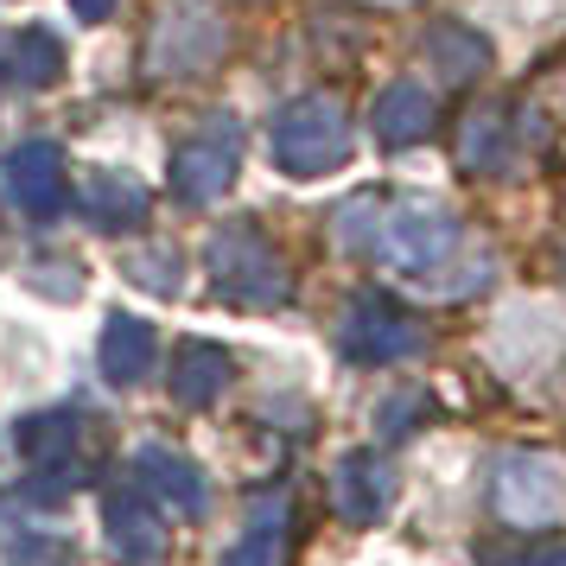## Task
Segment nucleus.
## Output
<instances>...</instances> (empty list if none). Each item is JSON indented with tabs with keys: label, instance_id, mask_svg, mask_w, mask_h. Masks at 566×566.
<instances>
[{
	"label": "nucleus",
	"instance_id": "obj_1",
	"mask_svg": "<svg viewBox=\"0 0 566 566\" xmlns=\"http://www.w3.org/2000/svg\"><path fill=\"white\" fill-rule=\"evenodd\" d=\"M337 242L363 261H382L388 274L433 293H471L490 281V261L471 255V235L446 205L433 198H388V191H363L332 217Z\"/></svg>",
	"mask_w": 566,
	"mask_h": 566
},
{
	"label": "nucleus",
	"instance_id": "obj_2",
	"mask_svg": "<svg viewBox=\"0 0 566 566\" xmlns=\"http://www.w3.org/2000/svg\"><path fill=\"white\" fill-rule=\"evenodd\" d=\"M205 274L217 286V300H230L242 312H274L293 300V274H286L281 249L268 242L255 223H223L205 242Z\"/></svg>",
	"mask_w": 566,
	"mask_h": 566
},
{
	"label": "nucleus",
	"instance_id": "obj_3",
	"mask_svg": "<svg viewBox=\"0 0 566 566\" xmlns=\"http://www.w3.org/2000/svg\"><path fill=\"white\" fill-rule=\"evenodd\" d=\"M268 159L286 179H325L350 159V115L332 96H293L268 128Z\"/></svg>",
	"mask_w": 566,
	"mask_h": 566
},
{
	"label": "nucleus",
	"instance_id": "obj_4",
	"mask_svg": "<svg viewBox=\"0 0 566 566\" xmlns=\"http://www.w3.org/2000/svg\"><path fill=\"white\" fill-rule=\"evenodd\" d=\"M490 510L496 522H510L515 535L554 528L566 515V459L560 452H528L515 446L490 464Z\"/></svg>",
	"mask_w": 566,
	"mask_h": 566
},
{
	"label": "nucleus",
	"instance_id": "obj_5",
	"mask_svg": "<svg viewBox=\"0 0 566 566\" xmlns=\"http://www.w3.org/2000/svg\"><path fill=\"white\" fill-rule=\"evenodd\" d=\"M337 350L363 369H388V363H408L427 350V325L388 293H357L337 325Z\"/></svg>",
	"mask_w": 566,
	"mask_h": 566
},
{
	"label": "nucleus",
	"instance_id": "obj_6",
	"mask_svg": "<svg viewBox=\"0 0 566 566\" xmlns=\"http://www.w3.org/2000/svg\"><path fill=\"white\" fill-rule=\"evenodd\" d=\"M242 172V122L235 115H205L172 154V198L179 205H217Z\"/></svg>",
	"mask_w": 566,
	"mask_h": 566
},
{
	"label": "nucleus",
	"instance_id": "obj_7",
	"mask_svg": "<svg viewBox=\"0 0 566 566\" xmlns=\"http://www.w3.org/2000/svg\"><path fill=\"white\" fill-rule=\"evenodd\" d=\"M223 45H230L223 13H210L205 0H179L147 32V71L154 77H198V71H210L223 57Z\"/></svg>",
	"mask_w": 566,
	"mask_h": 566
},
{
	"label": "nucleus",
	"instance_id": "obj_8",
	"mask_svg": "<svg viewBox=\"0 0 566 566\" xmlns=\"http://www.w3.org/2000/svg\"><path fill=\"white\" fill-rule=\"evenodd\" d=\"M395 503V464L382 452H344L332 471V510L350 528H376Z\"/></svg>",
	"mask_w": 566,
	"mask_h": 566
},
{
	"label": "nucleus",
	"instance_id": "obj_9",
	"mask_svg": "<svg viewBox=\"0 0 566 566\" xmlns=\"http://www.w3.org/2000/svg\"><path fill=\"white\" fill-rule=\"evenodd\" d=\"M103 541L122 566H154L166 554V522L140 490H108L103 496Z\"/></svg>",
	"mask_w": 566,
	"mask_h": 566
},
{
	"label": "nucleus",
	"instance_id": "obj_10",
	"mask_svg": "<svg viewBox=\"0 0 566 566\" xmlns=\"http://www.w3.org/2000/svg\"><path fill=\"white\" fill-rule=\"evenodd\" d=\"M0 179H7V198L27 217H57L64 210V154L52 140H20L0 166Z\"/></svg>",
	"mask_w": 566,
	"mask_h": 566
},
{
	"label": "nucleus",
	"instance_id": "obj_11",
	"mask_svg": "<svg viewBox=\"0 0 566 566\" xmlns=\"http://www.w3.org/2000/svg\"><path fill=\"white\" fill-rule=\"evenodd\" d=\"M369 128H376V140L382 147H420L427 134L439 128V103H433V90L420 77H395L369 103Z\"/></svg>",
	"mask_w": 566,
	"mask_h": 566
},
{
	"label": "nucleus",
	"instance_id": "obj_12",
	"mask_svg": "<svg viewBox=\"0 0 566 566\" xmlns=\"http://www.w3.org/2000/svg\"><path fill=\"white\" fill-rule=\"evenodd\" d=\"M134 478L154 490V496H166L179 515H205L210 510L205 471L185 459V452H172V446H140V452H134Z\"/></svg>",
	"mask_w": 566,
	"mask_h": 566
},
{
	"label": "nucleus",
	"instance_id": "obj_13",
	"mask_svg": "<svg viewBox=\"0 0 566 566\" xmlns=\"http://www.w3.org/2000/svg\"><path fill=\"white\" fill-rule=\"evenodd\" d=\"M230 382H235L230 350L210 344V337H185L179 357H172V401L179 408H210V401H223Z\"/></svg>",
	"mask_w": 566,
	"mask_h": 566
},
{
	"label": "nucleus",
	"instance_id": "obj_14",
	"mask_svg": "<svg viewBox=\"0 0 566 566\" xmlns=\"http://www.w3.org/2000/svg\"><path fill=\"white\" fill-rule=\"evenodd\" d=\"M515 154H522V140H515V122L503 108H471L459 128V166L464 172H478V179H503L515 172Z\"/></svg>",
	"mask_w": 566,
	"mask_h": 566
},
{
	"label": "nucleus",
	"instance_id": "obj_15",
	"mask_svg": "<svg viewBox=\"0 0 566 566\" xmlns=\"http://www.w3.org/2000/svg\"><path fill=\"white\" fill-rule=\"evenodd\" d=\"M154 350H159V337H154L147 318H134V312H108V318H103V344H96L103 382L134 388L147 369H154Z\"/></svg>",
	"mask_w": 566,
	"mask_h": 566
},
{
	"label": "nucleus",
	"instance_id": "obj_16",
	"mask_svg": "<svg viewBox=\"0 0 566 566\" xmlns=\"http://www.w3.org/2000/svg\"><path fill=\"white\" fill-rule=\"evenodd\" d=\"M515 140L535 147V154H566V64L541 71L522 96V115H515Z\"/></svg>",
	"mask_w": 566,
	"mask_h": 566
},
{
	"label": "nucleus",
	"instance_id": "obj_17",
	"mask_svg": "<svg viewBox=\"0 0 566 566\" xmlns=\"http://www.w3.org/2000/svg\"><path fill=\"white\" fill-rule=\"evenodd\" d=\"M147 185L128 179V172H96V179L83 185V217L96 223V230H134V223H147Z\"/></svg>",
	"mask_w": 566,
	"mask_h": 566
},
{
	"label": "nucleus",
	"instance_id": "obj_18",
	"mask_svg": "<svg viewBox=\"0 0 566 566\" xmlns=\"http://www.w3.org/2000/svg\"><path fill=\"white\" fill-rule=\"evenodd\" d=\"M427 57L446 83H471L490 71V39L459 27V20H439V27H427Z\"/></svg>",
	"mask_w": 566,
	"mask_h": 566
},
{
	"label": "nucleus",
	"instance_id": "obj_19",
	"mask_svg": "<svg viewBox=\"0 0 566 566\" xmlns=\"http://www.w3.org/2000/svg\"><path fill=\"white\" fill-rule=\"evenodd\" d=\"M7 71H13V83H27V90H52L64 77V39L52 27H20L7 39Z\"/></svg>",
	"mask_w": 566,
	"mask_h": 566
},
{
	"label": "nucleus",
	"instance_id": "obj_20",
	"mask_svg": "<svg viewBox=\"0 0 566 566\" xmlns=\"http://www.w3.org/2000/svg\"><path fill=\"white\" fill-rule=\"evenodd\" d=\"M281 541H286V496H261L249 510V528L235 535V547L223 554V566H281Z\"/></svg>",
	"mask_w": 566,
	"mask_h": 566
},
{
	"label": "nucleus",
	"instance_id": "obj_21",
	"mask_svg": "<svg viewBox=\"0 0 566 566\" xmlns=\"http://www.w3.org/2000/svg\"><path fill=\"white\" fill-rule=\"evenodd\" d=\"M20 452L32 459V471L71 464V452H77V413H71V408L27 413V420H20Z\"/></svg>",
	"mask_w": 566,
	"mask_h": 566
},
{
	"label": "nucleus",
	"instance_id": "obj_22",
	"mask_svg": "<svg viewBox=\"0 0 566 566\" xmlns=\"http://www.w3.org/2000/svg\"><path fill=\"white\" fill-rule=\"evenodd\" d=\"M484 566H566V535H522L515 547H484Z\"/></svg>",
	"mask_w": 566,
	"mask_h": 566
},
{
	"label": "nucleus",
	"instance_id": "obj_23",
	"mask_svg": "<svg viewBox=\"0 0 566 566\" xmlns=\"http://www.w3.org/2000/svg\"><path fill=\"white\" fill-rule=\"evenodd\" d=\"M128 274L140 286H154L159 300H172V293L185 286V268H179V255H172V249H140V255H128Z\"/></svg>",
	"mask_w": 566,
	"mask_h": 566
},
{
	"label": "nucleus",
	"instance_id": "obj_24",
	"mask_svg": "<svg viewBox=\"0 0 566 566\" xmlns=\"http://www.w3.org/2000/svg\"><path fill=\"white\" fill-rule=\"evenodd\" d=\"M420 408H427V395H395V401L382 408V433H388V439L413 433V420H420Z\"/></svg>",
	"mask_w": 566,
	"mask_h": 566
},
{
	"label": "nucleus",
	"instance_id": "obj_25",
	"mask_svg": "<svg viewBox=\"0 0 566 566\" xmlns=\"http://www.w3.org/2000/svg\"><path fill=\"white\" fill-rule=\"evenodd\" d=\"M77 7V20H108L115 13V0H71Z\"/></svg>",
	"mask_w": 566,
	"mask_h": 566
},
{
	"label": "nucleus",
	"instance_id": "obj_26",
	"mask_svg": "<svg viewBox=\"0 0 566 566\" xmlns=\"http://www.w3.org/2000/svg\"><path fill=\"white\" fill-rule=\"evenodd\" d=\"M376 7H408V0H376Z\"/></svg>",
	"mask_w": 566,
	"mask_h": 566
}]
</instances>
